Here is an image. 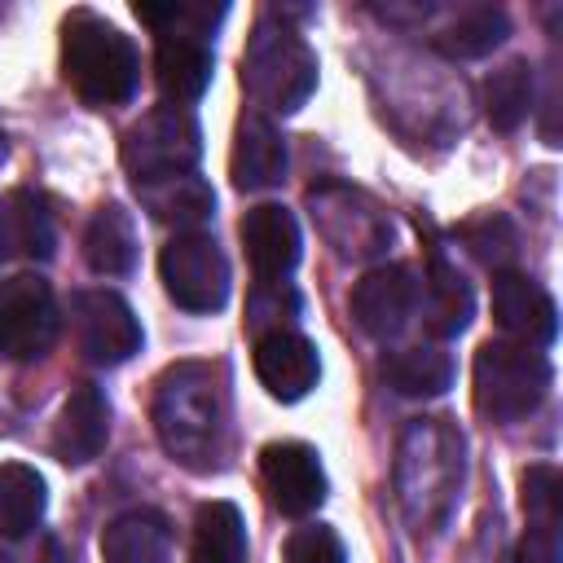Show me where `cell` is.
Returning a JSON list of instances; mask_svg holds the SVG:
<instances>
[{"label": "cell", "instance_id": "6da1fadb", "mask_svg": "<svg viewBox=\"0 0 563 563\" xmlns=\"http://www.w3.org/2000/svg\"><path fill=\"white\" fill-rule=\"evenodd\" d=\"M466 444L444 418H418L396 449V497L413 532H440L462 497Z\"/></svg>", "mask_w": 563, "mask_h": 563}, {"label": "cell", "instance_id": "7a4b0ae2", "mask_svg": "<svg viewBox=\"0 0 563 563\" xmlns=\"http://www.w3.org/2000/svg\"><path fill=\"white\" fill-rule=\"evenodd\" d=\"M154 431L163 449L189 471H211L220 462L224 405H220V383L211 365L180 361L163 369L154 387Z\"/></svg>", "mask_w": 563, "mask_h": 563}, {"label": "cell", "instance_id": "3957f363", "mask_svg": "<svg viewBox=\"0 0 563 563\" xmlns=\"http://www.w3.org/2000/svg\"><path fill=\"white\" fill-rule=\"evenodd\" d=\"M62 75L88 106H123L136 92L141 57L114 22L75 9L62 22Z\"/></svg>", "mask_w": 563, "mask_h": 563}, {"label": "cell", "instance_id": "277c9868", "mask_svg": "<svg viewBox=\"0 0 563 563\" xmlns=\"http://www.w3.org/2000/svg\"><path fill=\"white\" fill-rule=\"evenodd\" d=\"M242 84L260 106L295 114L317 88V53L286 22L260 18L242 53Z\"/></svg>", "mask_w": 563, "mask_h": 563}, {"label": "cell", "instance_id": "5b68a950", "mask_svg": "<svg viewBox=\"0 0 563 563\" xmlns=\"http://www.w3.org/2000/svg\"><path fill=\"white\" fill-rule=\"evenodd\" d=\"M123 167L136 185H154L167 176H185L202 158L198 119L185 106H154L123 132Z\"/></svg>", "mask_w": 563, "mask_h": 563}, {"label": "cell", "instance_id": "8992f818", "mask_svg": "<svg viewBox=\"0 0 563 563\" xmlns=\"http://www.w3.org/2000/svg\"><path fill=\"white\" fill-rule=\"evenodd\" d=\"M550 361L523 343H484L475 352V400L484 413L515 422L528 418L550 391Z\"/></svg>", "mask_w": 563, "mask_h": 563}, {"label": "cell", "instance_id": "52a82bcc", "mask_svg": "<svg viewBox=\"0 0 563 563\" xmlns=\"http://www.w3.org/2000/svg\"><path fill=\"white\" fill-rule=\"evenodd\" d=\"M158 277L185 312H216L229 299V260L207 233H176L158 255Z\"/></svg>", "mask_w": 563, "mask_h": 563}, {"label": "cell", "instance_id": "ba28073f", "mask_svg": "<svg viewBox=\"0 0 563 563\" xmlns=\"http://www.w3.org/2000/svg\"><path fill=\"white\" fill-rule=\"evenodd\" d=\"M57 299L53 286L35 273L0 282V361H35L57 339Z\"/></svg>", "mask_w": 563, "mask_h": 563}, {"label": "cell", "instance_id": "9c48e42d", "mask_svg": "<svg viewBox=\"0 0 563 563\" xmlns=\"http://www.w3.org/2000/svg\"><path fill=\"white\" fill-rule=\"evenodd\" d=\"M70 325L92 365H123L141 352V321L114 290H79L70 299Z\"/></svg>", "mask_w": 563, "mask_h": 563}, {"label": "cell", "instance_id": "30bf717a", "mask_svg": "<svg viewBox=\"0 0 563 563\" xmlns=\"http://www.w3.org/2000/svg\"><path fill=\"white\" fill-rule=\"evenodd\" d=\"M260 466H264V484L273 493V506L282 515H312L321 501H325V471H321V457L312 444L303 440H273L264 453H260Z\"/></svg>", "mask_w": 563, "mask_h": 563}, {"label": "cell", "instance_id": "8fae6325", "mask_svg": "<svg viewBox=\"0 0 563 563\" xmlns=\"http://www.w3.org/2000/svg\"><path fill=\"white\" fill-rule=\"evenodd\" d=\"M413 303H418V282L405 264H378L352 290V317L369 339L400 334L413 317Z\"/></svg>", "mask_w": 563, "mask_h": 563}, {"label": "cell", "instance_id": "7c38bea8", "mask_svg": "<svg viewBox=\"0 0 563 563\" xmlns=\"http://www.w3.org/2000/svg\"><path fill=\"white\" fill-rule=\"evenodd\" d=\"M255 378L273 400H303L321 378L317 347L295 330H264L255 339Z\"/></svg>", "mask_w": 563, "mask_h": 563}, {"label": "cell", "instance_id": "4fadbf2b", "mask_svg": "<svg viewBox=\"0 0 563 563\" xmlns=\"http://www.w3.org/2000/svg\"><path fill=\"white\" fill-rule=\"evenodd\" d=\"M493 317L523 347H545L559 334V308H554V299L532 277L510 273V268L493 277Z\"/></svg>", "mask_w": 563, "mask_h": 563}, {"label": "cell", "instance_id": "5bb4252c", "mask_svg": "<svg viewBox=\"0 0 563 563\" xmlns=\"http://www.w3.org/2000/svg\"><path fill=\"white\" fill-rule=\"evenodd\" d=\"M211 66H216V57H211L207 35L163 31L154 44V79H158V92L167 97V106L198 101L211 84Z\"/></svg>", "mask_w": 563, "mask_h": 563}, {"label": "cell", "instance_id": "9a60e30c", "mask_svg": "<svg viewBox=\"0 0 563 563\" xmlns=\"http://www.w3.org/2000/svg\"><path fill=\"white\" fill-rule=\"evenodd\" d=\"M242 246L260 282H282L299 264V224L277 202L251 207L242 220Z\"/></svg>", "mask_w": 563, "mask_h": 563}, {"label": "cell", "instance_id": "2e32d148", "mask_svg": "<svg viewBox=\"0 0 563 563\" xmlns=\"http://www.w3.org/2000/svg\"><path fill=\"white\" fill-rule=\"evenodd\" d=\"M106 435H110V405H106L101 387L79 383L66 396V405L57 413V427H53V453H57V462H66V466L92 462L101 453Z\"/></svg>", "mask_w": 563, "mask_h": 563}, {"label": "cell", "instance_id": "e0dca14e", "mask_svg": "<svg viewBox=\"0 0 563 563\" xmlns=\"http://www.w3.org/2000/svg\"><path fill=\"white\" fill-rule=\"evenodd\" d=\"M233 185L246 194L273 189L286 180V141L264 114H242L238 136H233Z\"/></svg>", "mask_w": 563, "mask_h": 563}, {"label": "cell", "instance_id": "ac0fdd59", "mask_svg": "<svg viewBox=\"0 0 563 563\" xmlns=\"http://www.w3.org/2000/svg\"><path fill=\"white\" fill-rule=\"evenodd\" d=\"M106 563H167L172 523L158 510H123L101 532Z\"/></svg>", "mask_w": 563, "mask_h": 563}, {"label": "cell", "instance_id": "d6986e66", "mask_svg": "<svg viewBox=\"0 0 563 563\" xmlns=\"http://www.w3.org/2000/svg\"><path fill=\"white\" fill-rule=\"evenodd\" d=\"M84 260H88V268L101 273V277H123V273H132V264H136V224H132L128 207L106 202V207L88 220Z\"/></svg>", "mask_w": 563, "mask_h": 563}, {"label": "cell", "instance_id": "ffe728a7", "mask_svg": "<svg viewBox=\"0 0 563 563\" xmlns=\"http://www.w3.org/2000/svg\"><path fill=\"white\" fill-rule=\"evenodd\" d=\"M136 194H141V202L150 207L154 220H167V224H176L185 233H194V224L211 220V211H216L211 185L202 176H194V172L167 176V180H154V185H136Z\"/></svg>", "mask_w": 563, "mask_h": 563}, {"label": "cell", "instance_id": "44dd1931", "mask_svg": "<svg viewBox=\"0 0 563 563\" xmlns=\"http://www.w3.org/2000/svg\"><path fill=\"white\" fill-rule=\"evenodd\" d=\"M471 312H475V299H471L466 277L440 251H431V264H427V325H431V334H440V339L462 334Z\"/></svg>", "mask_w": 563, "mask_h": 563}, {"label": "cell", "instance_id": "7402d4cb", "mask_svg": "<svg viewBox=\"0 0 563 563\" xmlns=\"http://www.w3.org/2000/svg\"><path fill=\"white\" fill-rule=\"evenodd\" d=\"M194 563H246V528L233 501H202L194 519Z\"/></svg>", "mask_w": 563, "mask_h": 563}, {"label": "cell", "instance_id": "603a6c76", "mask_svg": "<svg viewBox=\"0 0 563 563\" xmlns=\"http://www.w3.org/2000/svg\"><path fill=\"white\" fill-rule=\"evenodd\" d=\"M44 475L26 462L0 466V537H26L44 515Z\"/></svg>", "mask_w": 563, "mask_h": 563}, {"label": "cell", "instance_id": "cb8c5ba5", "mask_svg": "<svg viewBox=\"0 0 563 563\" xmlns=\"http://www.w3.org/2000/svg\"><path fill=\"white\" fill-rule=\"evenodd\" d=\"M387 383L400 396H440L453 383V356L435 343H418L387 356Z\"/></svg>", "mask_w": 563, "mask_h": 563}, {"label": "cell", "instance_id": "d4e9b609", "mask_svg": "<svg viewBox=\"0 0 563 563\" xmlns=\"http://www.w3.org/2000/svg\"><path fill=\"white\" fill-rule=\"evenodd\" d=\"M528 106H532V70L528 62H506L501 70H493L484 79V110H488V123L497 132H510L528 119Z\"/></svg>", "mask_w": 563, "mask_h": 563}, {"label": "cell", "instance_id": "484cf974", "mask_svg": "<svg viewBox=\"0 0 563 563\" xmlns=\"http://www.w3.org/2000/svg\"><path fill=\"white\" fill-rule=\"evenodd\" d=\"M9 216V238H13V251L31 255V260H48L53 246H57V229H53V216H48V202L31 189H18L4 207Z\"/></svg>", "mask_w": 563, "mask_h": 563}, {"label": "cell", "instance_id": "4316f807", "mask_svg": "<svg viewBox=\"0 0 563 563\" xmlns=\"http://www.w3.org/2000/svg\"><path fill=\"white\" fill-rule=\"evenodd\" d=\"M506 31H510L506 26V13L479 4V9H466L453 26H444V35H435V44L449 57H484V53H493L506 40Z\"/></svg>", "mask_w": 563, "mask_h": 563}, {"label": "cell", "instance_id": "83f0119b", "mask_svg": "<svg viewBox=\"0 0 563 563\" xmlns=\"http://www.w3.org/2000/svg\"><path fill=\"white\" fill-rule=\"evenodd\" d=\"M462 242L471 246V255L497 273H506V264L515 260L519 251V238H515V224L506 216H479L471 224H462Z\"/></svg>", "mask_w": 563, "mask_h": 563}, {"label": "cell", "instance_id": "f1b7e54d", "mask_svg": "<svg viewBox=\"0 0 563 563\" xmlns=\"http://www.w3.org/2000/svg\"><path fill=\"white\" fill-rule=\"evenodd\" d=\"M286 563H347L343 541L325 523H303L286 541Z\"/></svg>", "mask_w": 563, "mask_h": 563}, {"label": "cell", "instance_id": "f546056e", "mask_svg": "<svg viewBox=\"0 0 563 563\" xmlns=\"http://www.w3.org/2000/svg\"><path fill=\"white\" fill-rule=\"evenodd\" d=\"M523 510H528V523H559V471L554 466L523 471Z\"/></svg>", "mask_w": 563, "mask_h": 563}, {"label": "cell", "instance_id": "4dcf8cb0", "mask_svg": "<svg viewBox=\"0 0 563 563\" xmlns=\"http://www.w3.org/2000/svg\"><path fill=\"white\" fill-rule=\"evenodd\" d=\"M515 563H559V523H528Z\"/></svg>", "mask_w": 563, "mask_h": 563}, {"label": "cell", "instance_id": "1f68e13d", "mask_svg": "<svg viewBox=\"0 0 563 563\" xmlns=\"http://www.w3.org/2000/svg\"><path fill=\"white\" fill-rule=\"evenodd\" d=\"M9 251H13V238H9V216H4V207H0V264L9 260Z\"/></svg>", "mask_w": 563, "mask_h": 563}, {"label": "cell", "instance_id": "d6a6232c", "mask_svg": "<svg viewBox=\"0 0 563 563\" xmlns=\"http://www.w3.org/2000/svg\"><path fill=\"white\" fill-rule=\"evenodd\" d=\"M0 158H4V132H0Z\"/></svg>", "mask_w": 563, "mask_h": 563}, {"label": "cell", "instance_id": "836d02e7", "mask_svg": "<svg viewBox=\"0 0 563 563\" xmlns=\"http://www.w3.org/2000/svg\"><path fill=\"white\" fill-rule=\"evenodd\" d=\"M0 563H9V559H4V554H0Z\"/></svg>", "mask_w": 563, "mask_h": 563}]
</instances>
